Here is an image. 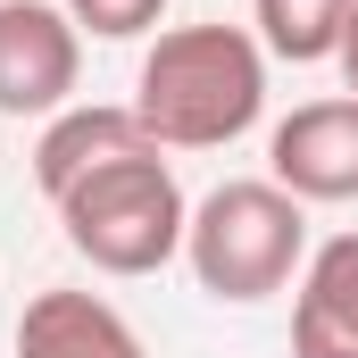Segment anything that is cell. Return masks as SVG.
<instances>
[{"instance_id":"1","label":"cell","mask_w":358,"mask_h":358,"mask_svg":"<svg viewBox=\"0 0 358 358\" xmlns=\"http://www.w3.org/2000/svg\"><path fill=\"white\" fill-rule=\"evenodd\" d=\"M267 108V50L242 25H176L142 50L134 117L159 150H225Z\"/></svg>"},{"instance_id":"2","label":"cell","mask_w":358,"mask_h":358,"mask_svg":"<svg viewBox=\"0 0 358 358\" xmlns=\"http://www.w3.org/2000/svg\"><path fill=\"white\" fill-rule=\"evenodd\" d=\"M183 267L208 300H275L292 275L308 267V208L283 192L275 176H242V183H217L192 225H183Z\"/></svg>"},{"instance_id":"3","label":"cell","mask_w":358,"mask_h":358,"mask_svg":"<svg viewBox=\"0 0 358 358\" xmlns=\"http://www.w3.org/2000/svg\"><path fill=\"white\" fill-rule=\"evenodd\" d=\"M50 208H59L67 250L84 267H100V275H159L167 259H183V225H192V200H183L176 167L159 150H134L117 167H92Z\"/></svg>"},{"instance_id":"4","label":"cell","mask_w":358,"mask_h":358,"mask_svg":"<svg viewBox=\"0 0 358 358\" xmlns=\"http://www.w3.org/2000/svg\"><path fill=\"white\" fill-rule=\"evenodd\" d=\"M84 34L50 0H0V117H59L76 108Z\"/></svg>"},{"instance_id":"5","label":"cell","mask_w":358,"mask_h":358,"mask_svg":"<svg viewBox=\"0 0 358 358\" xmlns=\"http://www.w3.org/2000/svg\"><path fill=\"white\" fill-rule=\"evenodd\" d=\"M267 176L308 200H358V100H308L267 134Z\"/></svg>"},{"instance_id":"6","label":"cell","mask_w":358,"mask_h":358,"mask_svg":"<svg viewBox=\"0 0 358 358\" xmlns=\"http://www.w3.org/2000/svg\"><path fill=\"white\" fill-rule=\"evenodd\" d=\"M134 150H159L134 108H100V100L84 108V100H76V108H59V117L42 125V142H34V183H42V200H59V192H76L92 167H117V159H134Z\"/></svg>"},{"instance_id":"7","label":"cell","mask_w":358,"mask_h":358,"mask_svg":"<svg viewBox=\"0 0 358 358\" xmlns=\"http://www.w3.org/2000/svg\"><path fill=\"white\" fill-rule=\"evenodd\" d=\"M292 358H358V234L308 250L292 300Z\"/></svg>"},{"instance_id":"8","label":"cell","mask_w":358,"mask_h":358,"mask_svg":"<svg viewBox=\"0 0 358 358\" xmlns=\"http://www.w3.org/2000/svg\"><path fill=\"white\" fill-rule=\"evenodd\" d=\"M17 358H142V334L100 292H34L17 317Z\"/></svg>"},{"instance_id":"9","label":"cell","mask_w":358,"mask_h":358,"mask_svg":"<svg viewBox=\"0 0 358 358\" xmlns=\"http://www.w3.org/2000/svg\"><path fill=\"white\" fill-rule=\"evenodd\" d=\"M358 0H259V50L292 59V67H317L342 50V25H350Z\"/></svg>"},{"instance_id":"10","label":"cell","mask_w":358,"mask_h":358,"mask_svg":"<svg viewBox=\"0 0 358 358\" xmlns=\"http://www.w3.org/2000/svg\"><path fill=\"white\" fill-rule=\"evenodd\" d=\"M76 17V34H100V42H134L167 17V0H59Z\"/></svg>"},{"instance_id":"11","label":"cell","mask_w":358,"mask_h":358,"mask_svg":"<svg viewBox=\"0 0 358 358\" xmlns=\"http://www.w3.org/2000/svg\"><path fill=\"white\" fill-rule=\"evenodd\" d=\"M334 59H342V84H350V100H358V8H350V25H342V50H334Z\"/></svg>"}]
</instances>
